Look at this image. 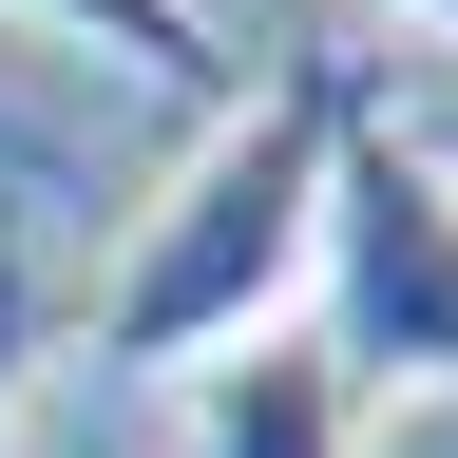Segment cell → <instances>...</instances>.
<instances>
[{
  "instance_id": "cell-1",
  "label": "cell",
  "mask_w": 458,
  "mask_h": 458,
  "mask_svg": "<svg viewBox=\"0 0 458 458\" xmlns=\"http://www.w3.org/2000/svg\"><path fill=\"white\" fill-rule=\"evenodd\" d=\"M344 77H363V57H286L267 96H229L210 134L172 153V191L134 210V249L96 286V363L191 382L229 344L306 325V229H325V114H344Z\"/></svg>"
},
{
  "instance_id": "cell-6",
  "label": "cell",
  "mask_w": 458,
  "mask_h": 458,
  "mask_svg": "<svg viewBox=\"0 0 458 458\" xmlns=\"http://www.w3.org/2000/svg\"><path fill=\"white\" fill-rule=\"evenodd\" d=\"M0 191H20V210H38V191H77V153H57L38 114H0Z\"/></svg>"
},
{
  "instance_id": "cell-4",
  "label": "cell",
  "mask_w": 458,
  "mask_h": 458,
  "mask_svg": "<svg viewBox=\"0 0 458 458\" xmlns=\"http://www.w3.org/2000/svg\"><path fill=\"white\" fill-rule=\"evenodd\" d=\"M20 20H57V38H96V57H134V77L153 96H249V77H229V38H210V0H20Z\"/></svg>"
},
{
  "instance_id": "cell-8",
  "label": "cell",
  "mask_w": 458,
  "mask_h": 458,
  "mask_svg": "<svg viewBox=\"0 0 458 458\" xmlns=\"http://www.w3.org/2000/svg\"><path fill=\"white\" fill-rule=\"evenodd\" d=\"M439 153H458V134H439Z\"/></svg>"
},
{
  "instance_id": "cell-5",
  "label": "cell",
  "mask_w": 458,
  "mask_h": 458,
  "mask_svg": "<svg viewBox=\"0 0 458 458\" xmlns=\"http://www.w3.org/2000/svg\"><path fill=\"white\" fill-rule=\"evenodd\" d=\"M20 382H38V267H20V229H0V439H20Z\"/></svg>"
},
{
  "instance_id": "cell-7",
  "label": "cell",
  "mask_w": 458,
  "mask_h": 458,
  "mask_svg": "<svg viewBox=\"0 0 458 458\" xmlns=\"http://www.w3.org/2000/svg\"><path fill=\"white\" fill-rule=\"evenodd\" d=\"M401 20H420V38H458V0H401Z\"/></svg>"
},
{
  "instance_id": "cell-2",
  "label": "cell",
  "mask_w": 458,
  "mask_h": 458,
  "mask_svg": "<svg viewBox=\"0 0 458 458\" xmlns=\"http://www.w3.org/2000/svg\"><path fill=\"white\" fill-rule=\"evenodd\" d=\"M306 344L363 382H458V153L382 77L325 114V229H306Z\"/></svg>"
},
{
  "instance_id": "cell-3",
  "label": "cell",
  "mask_w": 458,
  "mask_h": 458,
  "mask_svg": "<svg viewBox=\"0 0 458 458\" xmlns=\"http://www.w3.org/2000/svg\"><path fill=\"white\" fill-rule=\"evenodd\" d=\"M344 439H363L344 363L306 325H267V344H229V363H191V439L172 458H344Z\"/></svg>"
}]
</instances>
